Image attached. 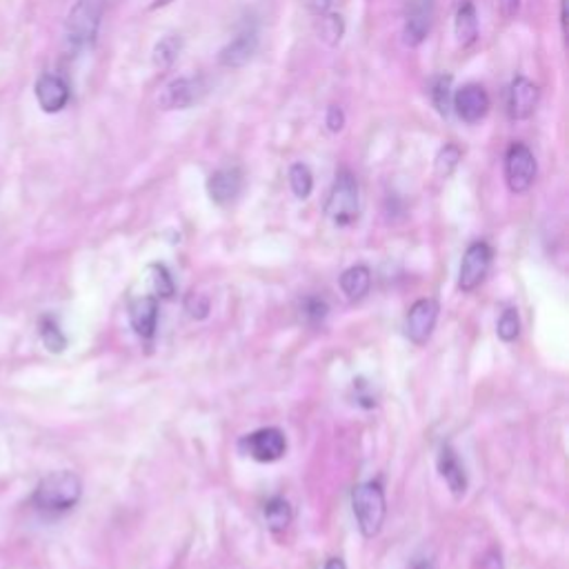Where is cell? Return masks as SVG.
<instances>
[{
  "mask_svg": "<svg viewBox=\"0 0 569 569\" xmlns=\"http://www.w3.org/2000/svg\"><path fill=\"white\" fill-rule=\"evenodd\" d=\"M83 496V481L74 472H54L45 477L36 492L34 505L45 514H67L72 511Z\"/></svg>",
  "mask_w": 569,
  "mask_h": 569,
  "instance_id": "obj_1",
  "label": "cell"
},
{
  "mask_svg": "<svg viewBox=\"0 0 569 569\" xmlns=\"http://www.w3.org/2000/svg\"><path fill=\"white\" fill-rule=\"evenodd\" d=\"M351 507L360 534L366 539H374L381 534L387 516L385 490L376 481L360 483L351 490Z\"/></svg>",
  "mask_w": 569,
  "mask_h": 569,
  "instance_id": "obj_2",
  "label": "cell"
},
{
  "mask_svg": "<svg viewBox=\"0 0 569 569\" xmlns=\"http://www.w3.org/2000/svg\"><path fill=\"white\" fill-rule=\"evenodd\" d=\"M106 8L108 0H76L65 25L67 45L72 49H85L96 40Z\"/></svg>",
  "mask_w": 569,
  "mask_h": 569,
  "instance_id": "obj_3",
  "label": "cell"
},
{
  "mask_svg": "<svg viewBox=\"0 0 569 569\" xmlns=\"http://www.w3.org/2000/svg\"><path fill=\"white\" fill-rule=\"evenodd\" d=\"M360 212V191L358 181L351 172L343 170L336 174L332 191L325 202V214L336 227H347L358 219Z\"/></svg>",
  "mask_w": 569,
  "mask_h": 569,
  "instance_id": "obj_4",
  "label": "cell"
},
{
  "mask_svg": "<svg viewBox=\"0 0 569 569\" xmlns=\"http://www.w3.org/2000/svg\"><path fill=\"white\" fill-rule=\"evenodd\" d=\"M536 159L528 145L514 143L505 153V183L511 194H525L536 181Z\"/></svg>",
  "mask_w": 569,
  "mask_h": 569,
  "instance_id": "obj_5",
  "label": "cell"
},
{
  "mask_svg": "<svg viewBox=\"0 0 569 569\" xmlns=\"http://www.w3.org/2000/svg\"><path fill=\"white\" fill-rule=\"evenodd\" d=\"M492 258H494V251L487 243H483V240L472 243L462 256L460 274H458V289L465 294L479 289L490 274Z\"/></svg>",
  "mask_w": 569,
  "mask_h": 569,
  "instance_id": "obj_6",
  "label": "cell"
},
{
  "mask_svg": "<svg viewBox=\"0 0 569 569\" xmlns=\"http://www.w3.org/2000/svg\"><path fill=\"white\" fill-rule=\"evenodd\" d=\"M240 449L258 462H276L287 452V438L279 428H263L243 436Z\"/></svg>",
  "mask_w": 569,
  "mask_h": 569,
  "instance_id": "obj_7",
  "label": "cell"
},
{
  "mask_svg": "<svg viewBox=\"0 0 569 569\" xmlns=\"http://www.w3.org/2000/svg\"><path fill=\"white\" fill-rule=\"evenodd\" d=\"M441 307L434 298H421L409 307L407 319H405V336L413 345H425L436 327Z\"/></svg>",
  "mask_w": 569,
  "mask_h": 569,
  "instance_id": "obj_8",
  "label": "cell"
},
{
  "mask_svg": "<svg viewBox=\"0 0 569 569\" xmlns=\"http://www.w3.org/2000/svg\"><path fill=\"white\" fill-rule=\"evenodd\" d=\"M207 85L202 78L183 76L165 85V89L159 96V108L165 112L172 110H189L205 96Z\"/></svg>",
  "mask_w": 569,
  "mask_h": 569,
  "instance_id": "obj_9",
  "label": "cell"
},
{
  "mask_svg": "<svg viewBox=\"0 0 569 569\" xmlns=\"http://www.w3.org/2000/svg\"><path fill=\"white\" fill-rule=\"evenodd\" d=\"M432 18H434L432 0H409L405 8V25H403L405 45L419 47L432 29Z\"/></svg>",
  "mask_w": 569,
  "mask_h": 569,
  "instance_id": "obj_10",
  "label": "cell"
},
{
  "mask_svg": "<svg viewBox=\"0 0 569 569\" xmlns=\"http://www.w3.org/2000/svg\"><path fill=\"white\" fill-rule=\"evenodd\" d=\"M452 108L465 123H479L490 112V96L481 85H465L452 96Z\"/></svg>",
  "mask_w": 569,
  "mask_h": 569,
  "instance_id": "obj_11",
  "label": "cell"
},
{
  "mask_svg": "<svg viewBox=\"0 0 569 569\" xmlns=\"http://www.w3.org/2000/svg\"><path fill=\"white\" fill-rule=\"evenodd\" d=\"M539 85L532 83L530 78L521 76L516 78L509 87V119L511 121H528L534 116L536 108H539Z\"/></svg>",
  "mask_w": 569,
  "mask_h": 569,
  "instance_id": "obj_12",
  "label": "cell"
},
{
  "mask_svg": "<svg viewBox=\"0 0 569 569\" xmlns=\"http://www.w3.org/2000/svg\"><path fill=\"white\" fill-rule=\"evenodd\" d=\"M438 472H441L443 481L447 483L454 498H462L465 494H468V485H470L468 470H465V462L460 460V456L456 454V449L452 445L441 447Z\"/></svg>",
  "mask_w": 569,
  "mask_h": 569,
  "instance_id": "obj_13",
  "label": "cell"
},
{
  "mask_svg": "<svg viewBox=\"0 0 569 569\" xmlns=\"http://www.w3.org/2000/svg\"><path fill=\"white\" fill-rule=\"evenodd\" d=\"M36 98H38V106L42 108V112L57 114L70 102V87L61 76L45 74L36 83Z\"/></svg>",
  "mask_w": 569,
  "mask_h": 569,
  "instance_id": "obj_14",
  "label": "cell"
},
{
  "mask_svg": "<svg viewBox=\"0 0 569 569\" xmlns=\"http://www.w3.org/2000/svg\"><path fill=\"white\" fill-rule=\"evenodd\" d=\"M129 321H132V330L136 332L138 338L151 341L153 336H157V327H159V298L143 296V298L134 300V305L129 309Z\"/></svg>",
  "mask_w": 569,
  "mask_h": 569,
  "instance_id": "obj_15",
  "label": "cell"
},
{
  "mask_svg": "<svg viewBox=\"0 0 569 569\" xmlns=\"http://www.w3.org/2000/svg\"><path fill=\"white\" fill-rule=\"evenodd\" d=\"M243 191V172L236 168L219 170L207 181V194L217 205L234 202Z\"/></svg>",
  "mask_w": 569,
  "mask_h": 569,
  "instance_id": "obj_16",
  "label": "cell"
},
{
  "mask_svg": "<svg viewBox=\"0 0 569 569\" xmlns=\"http://www.w3.org/2000/svg\"><path fill=\"white\" fill-rule=\"evenodd\" d=\"M258 49V34L256 29H245L240 32L232 42H227L221 51V65L225 67H243L247 65Z\"/></svg>",
  "mask_w": 569,
  "mask_h": 569,
  "instance_id": "obj_17",
  "label": "cell"
},
{
  "mask_svg": "<svg viewBox=\"0 0 569 569\" xmlns=\"http://www.w3.org/2000/svg\"><path fill=\"white\" fill-rule=\"evenodd\" d=\"M341 289L347 296V300L358 302L363 300L372 289V272L368 265H354L343 272L341 276Z\"/></svg>",
  "mask_w": 569,
  "mask_h": 569,
  "instance_id": "obj_18",
  "label": "cell"
},
{
  "mask_svg": "<svg viewBox=\"0 0 569 569\" xmlns=\"http://www.w3.org/2000/svg\"><path fill=\"white\" fill-rule=\"evenodd\" d=\"M454 34H456V42L460 47H472L477 42V38H479V18H477V10H474L472 3L460 5V10L456 12Z\"/></svg>",
  "mask_w": 569,
  "mask_h": 569,
  "instance_id": "obj_19",
  "label": "cell"
},
{
  "mask_svg": "<svg viewBox=\"0 0 569 569\" xmlns=\"http://www.w3.org/2000/svg\"><path fill=\"white\" fill-rule=\"evenodd\" d=\"M263 516H265V523L272 532H285L292 523V505L287 503V498L283 496H274L265 503L263 507Z\"/></svg>",
  "mask_w": 569,
  "mask_h": 569,
  "instance_id": "obj_20",
  "label": "cell"
},
{
  "mask_svg": "<svg viewBox=\"0 0 569 569\" xmlns=\"http://www.w3.org/2000/svg\"><path fill=\"white\" fill-rule=\"evenodd\" d=\"M181 49H183L181 36H176V34L163 36L157 42V47H153V65H157V70H161V72L170 70L176 63Z\"/></svg>",
  "mask_w": 569,
  "mask_h": 569,
  "instance_id": "obj_21",
  "label": "cell"
},
{
  "mask_svg": "<svg viewBox=\"0 0 569 569\" xmlns=\"http://www.w3.org/2000/svg\"><path fill=\"white\" fill-rule=\"evenodd\" d=\"M317 32H319V38L325 45L336 47L343 40L345 23H343V18L338 14H321L319 23H317Z\"/></svg>",
  "mask_w": 569,
  "mask_h": 569,
  "instance_id": "obj_22",
  "label": "cell"
},
{
  "mask_svg": "<svg viewBox=\"0 0 569 569\" xmlns=\"http://www.w3.org/2000/svg\"><path fill=\"white\" fill-rule=\"evenodd\" d=\"M289 187L296 198H300V200L309 198V194H312V189H314V176H312V172H309L307 165L294 163L289 168Z\"/></svg>",
  "mask_w": 569,
  "mask_h": 569,
  "instance_id": "obj_23",
  "label": "cell"
},
{
  "mask_svg": "<svg viewBox=\"0 0 569 569\" xmlns=\"http://www.w3.org/2000/svg\"><path fill=\"white\" fill-rule=\"evenodd\" d=\"M496 334L505 343H514L521 334V319L514 307H507L496 323Z\"/></svg>",
  "mask_w": 569,
  "mask_h": 569,
  "instance_id": "obj_24",
  "label": "cell"
},
{
  "mask_svg": "<svg viewBox=\"0 0 569 569\" xmlns=\"http://www.w3.org/2000/svg\"><path fill=\"white\" fill-rule=\"evenodd\" d=\"M300 314L309 325H321L330 314V305L319 296H309L300 305Z\"/></svg>",
  "mask_w": 569,
  "mask_h": 569,
  "instance_id": "obj_25",
  "label": "cell"
},
{
  "mask_svg": "<svg viewBox=\"0 0 569 569\" xmlns=\"http://www.w3.org/2000/svg\"><path fill=\"white\" fill-rule=\"evenodd\" d=\"M432 100L438 114L447 116L452 108V76H438L432 85Z\"/></svg>",
  "mask_w": 569,
  "mask_h": 569,
  "instance_id": "obj_26",
  "label": "cell"
},
{
  "mask_svg": "<svg viewBox=\"0 0 569 569\" xmlns=\"http://www.w3.org/2000/svg\"><path fill=\"white\" fill-rule=\"evenodd\" d=\"M460 157H462V153H460L458 147H454V145L443 147V149L438 151L436 163H434V168H436V176H441V178H449V176L454 174V170L458 168Z\"/></svg>",
  "mask_w": 569,
  "mask_h": 569,
  "instance_id": "obj_27",
  "label": "cell"
},
{
  "mask_svg": "<svg viewBox=\"0 0 569 569\" xmlns=\"http://www.w3.org/2000/svg\"><path fill=\"white\" fill-rule=\"evenodd\" d=\"M149 270L153 274L151 279H153V289H157V294L161 298H172L176 287H174V279H172L170 270L165 265H161V263H153Z\"/></svg>",
  "mask_w": 569,
  "mask_h": 569,
  "instance_id": "obj_28",
  "label": "cell"
},
{
  "mask_svg": "<svg viewBox=\"0 0 569 569\" xmlns=\"http://www.w3.org/2000/svg\"><path fill=\"white\" fill-rule=\"evenodd\" d=\"M42 341H45V345L51 351H63L65 345H67L63 332L59 330V325L54 321H45V325H42Z\"/></svg>",
  "mask_w": 569,
  "mask_h": 569,
  "instance_id": "obj_29",
  "label": "cell"
},
{
  "mask_svg": "<svg viewBox=\"0 0 569 569\" xmlns=\"http://www.w3.org/2000/svg\"><path fill=\"white\" fill-rule=\"evenodd\" d=\"M185 309L189 312L191 319H205L207 314H210V298H207L205 294H196L191 292L185 300Z\"/></svg>",
  "mask_w": 569,
  "mask_h": 569,
  "instance_id": "obj_30",
  "label": "cell"
},
{
  "mask_svg": "<svg viewBox=\"0 0 569 569\" xmlns=\"http://www.w3.org/2000/svg\"><path fill=\"white\" fill-rule=\"evenodd\" d=\"M325 123H327V129H330L332 134L341 132L343 125H345V114H343V110H341V108H330Z\"/></svg>",
  "mask_w": 569,
  "mask_h": 569,
  "instance_id": "obj_31",
  "label": "cell"
},
{
  "mask_svg": "<svg viewBox=\"0 0 569 569\" xmlns=\"http://www.w3.org/2000/svg\"><path fill=\"white\" fill-rule=\"evenodd\" d=\"M300 3H302L309 12H312V14L321 16V14H327V12H330L334 0H300Z\"/></svg>",
  "mask_w": 569,
  "mask_h": 569,
  "instance_id": "obj_32",
  "label": "cell"
},
{
  "mask_svg": "<svg viewBox=\"0 0 569 569\" xmlns=\"http://www.w3.org/2000/svg\"><path fill=\"white\" fill-rule=\"evenodd\" d=\"M498 5L505 18H516V14L521 12V0H498Z\"/></svg>",
  "mask_w": 569,
  "mask_h": 569,
  "instance_id": "obj_33",
  "label": "cell"
},
{
  "mask_svg": "<svg viewBox=\"0 0 569 569\" xmlns=\"http://www.w3.org/2000/svg\"><path fill=\"white\" fill-rule=\"evenodd\" d=\"M325 569H347V565H345V560L343 558H330L327 562H325Z\"/></svg>",
  "mask_w": 569,
  "mask_h": 569,
  "instance_id": "obj_34",
  "label": "cell"
},
{
  "mask_svg": "<svg viewBox=\"0 0 569 569\" xmlns=\"http://www.w3.org/2000/svg\"><path fill=\"white\" fill-rule=\"evenodd\" d=\"M409 569H434V565L430 560H417Z\"/></svg>",
  "mask_w": 569,
  "mask_h": 569,
  "instance_id": "obj_35",
  "label": "cell"
},
{
  "mask_svg": "<svg viewBox=\"0 0 569 569\" xmlns=\"http://www.w3.org/2000/svg\"><path fill=\"white\" fill-rule=\"evenodd\" d=\"M172 3V0H153V5H151V10H159V8H165V5H170Z\"/></svg>",
  "mask_w": 569,
  "mask_h": 569,
  "instance_id": "obj_36",
  "label": "cell"
}]
</instances>
